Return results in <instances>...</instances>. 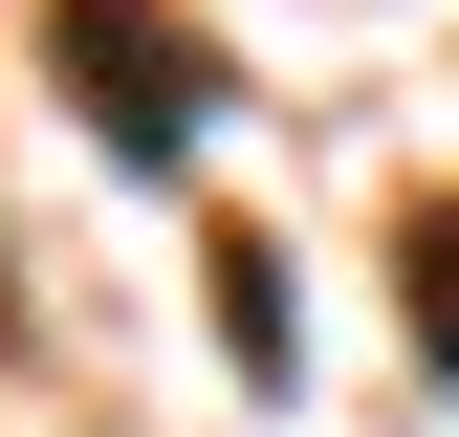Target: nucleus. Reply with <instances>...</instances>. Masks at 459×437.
<instances>
[{
	"mask_svg": "<svg viewBox=\"0 0 459 437\" xmlns=\"http://www.w3.org/2000/svg\"><path fill=\"white\" fill-rule=\"evenodd\" d=\"M416 372H459V218L416 241Z\"/></svg>",
	"mask_w": 459,
	"mask_h": 437,
	"instance_id": "f03ea898",
	"label": "nucleus"
},
{
	"mask_svg": "<svg viewBox=\"0 0 459 437\" xmlns=\"http://www.w3.org/2000/svg\"><path fill=\"white\" fill-rule=\"evenodd\" d=\"M44 44L88 66V132H109V153H197V132H219V44L153 22V0H66Z\"/></svg>",
	"mask_w": 459,
	"mask_h": 437,
	"instance_id": "f257e3e1",
	"label": "nucleus"
}]
</instances>
